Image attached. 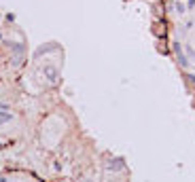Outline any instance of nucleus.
<instances>
[{
	"label": "nucleus",
	"instance_id": "nucleus-3",
	"mask_svg": "<svg viewBox=\"0 0 195 182\" xmlns=\"http://www.w3.org/2000/svg\"><path fill=\"white\" fill-rule=\"evenodd\" d=\"M9 121H13V115H11V112H0V125H2V123H9Z\"/></svg>",
	"mask_w": 195,
	"mask_h": 182
},
{
	"label": "nucleus",
	"instance_id": "nucleus-5",
	"mask_svg": "<svg viewBox=\"0 0 195 182\" xmlns=\"http://www.w3.org/2000/svg\"><path fill=\"white\" fill-rule=\"evenodd\" d=\"M174 11H176V13H185V7H182L180 2H176V4H174Z\"/></svg>",
	"mask_w": 195,
	"mask_h": 182
},
{
	"label": "nucleus",
	"instance_id": "nucleus-4",
	"mask_svg": "<svg viewBox=\"0 0 195 182\" xmlns=\"http://www.w3.org/2000/svg\"><path fill=\"white\" fill-rule=\"evenodd\" d=\"M157 49H159L161 53H167V49H165V42H163V38H161V42L157 44Z\"/></svg>",
	"mask_w": 195,
	"mask_h": 182
},
{
	"label": "nucleus",
	"instance_id": "nucleus-7",
	"mask_svg": "<svg viewBox=\"0 0 195 182\" xmlns=\"http://www.w3.org/2000/svg\"><path fill=\"white\" fill-rule=\"evenodd\" d=\"M7 108V104H2V102H0V110H4Z\"/></svg>",
	"mask_w": 195,
	"mask_h": 182
},
{
	"label": "nucleus",
	"instance_id": "nucleus-2",
	"mask_svg": "<svg viewBox=\"0 0 195 182\" xmlns=\"http://www.w3.org/2000/svg\"><path fill=\"white\" fill-rule=\"evenodd\" d=\"M174 55H176V59H178V64L182 66V68H187L189 66V59H187V55L182 53V47H180V42H174Z\"/></svg>",
	"mask_w": 195,
	"mask_h": 182
},
{
	"label": "nucleus",
	"instance_id": "nucleus-1",
	"mask_svg": "<svg viewBox=\"0 0 195 182\" xmlns=\"http://www.w3.org/2000/svg\"><path fill=\"white\" fill-rule=\"evenodd\" d=\"M153 34H155L157 38H165V34H167V26H165V21H163V19L153 21Z\"/></svg>",
	"mask_w": 195,
	"mask_h": 182
},
{
	"label": "nucleus",
	"instance_id": "nucleus-6",
	"mask_svg": "<svg viewBox=\"0 0 195 182\" xmlns=\"http://www.w3.org/2000/svg\"><path fill=\"white\" fill-rule=\"evenodd\" d=\"M187 78H189V81H191V83H195V74H189V76H187Z\"/></svg>",
	"mask_w": 195,
	"mask_h": 182
}]
</instances>
